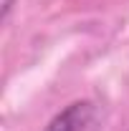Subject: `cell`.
I'll return each instance as SVG.
<instances>
[{
  "label": "cell",
  "instance_id": "obj_2",
  "mask_svg": "<svg viewBox=\"0 0 129 131\" xmlns=\"http://www.w3.org/2000/svg\"><path fill=\"white\" fill-rule=\"evenodd\" d=\"M13 3H15V0H0V5H3V20H8V15H10V8H13Z\"/></svg>",
  "mask_w": 129,
  "mask_h": 131
},
{
  "label": "cell",
  "instance_id": "obj_1",
  "mask_svg": "<svg viewBox=\"0 0 129 131\" xmlns=\"http://www.w3.org/2000/svg\"><path fill=\"white\" fill-rule=\"evenodd\" d=\"M96 106L91 101H73L51 118L46 131H94Z\"/></svg>",
  "mask_w": 129,
  "mask_h": 131
}]
</instances>
